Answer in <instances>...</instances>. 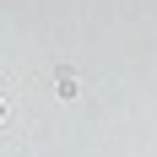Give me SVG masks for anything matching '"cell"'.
Wrapping results in <instances>:
<instances>
[{
  "label": "cell",
  "instance_id": "1",
  "mask_svg": "<svg viewBox=\"0 0 157 157\" xmlns=\"http://www.w3.org/2000/svg\"><path fill=\"white\" fill-rule=\"evenodd\" d=\"M54 92L60 98H81V71L76 65H60V71H54Z\"/></svg>",
  "mask_w": 157,
  "mask_h": 157
}]
</instances>
